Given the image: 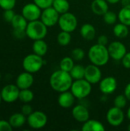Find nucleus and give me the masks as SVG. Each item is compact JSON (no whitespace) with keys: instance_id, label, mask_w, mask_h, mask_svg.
<instances>
[{"instance_id":"nucleus-21","label":"nucleus","mask_w":130,"mask_h":131,"mask_svg":"<svg viewBox=\"0 0 130 131\" xmlns=\"http://www.w3.org/2000/svg\"><path fill=\"white\" fill-rule=\"evenodd\" d=\"M81 130L83 131H104L105 127L99 121L89 119L86 122L83 123Z\"/></svg>"},{"instance_id":"nucleus-28","label":"nucleus","mask_w":130,"mask_h":131,"mask_svg":"<svg viewBox=\"0 0 130 131\" xmlns=\"http://www.w3.org/2000/svg\"><path fill=\"white\" fill-rule=\"evenodd\" d=\"M18 99L24 104L30 103L34 99V93L29 88L20 90Z\"/></svg>"},{"instance_id":"nucleus-36","label":"nucleus","mask_w":130,"mask_h":131,"mask_svg":"<svg viewBox=\"0 0 130 131\" xmlns=\"http://www.w3.org/2000/svg\"><path fill=\"white\" fill-rule=\"evenodd\" d=\"M15 15V13L14 12L13 9H7V10H4L3 12V18L6 22L11 23L12 19L14 18Z\"/></svg>"},{"instance_id":"nucleus-6","label":"nucleus","mask_w":130,"mask_h":131,"mask_svg":"<svg viewBox=\"0 0 130 131\" xmlns=\"http://www.w3.org/2000/svg\"><path fill=\"white\" fill-rule=\"evenodd\" d=\"M57 24L61 31H65L71 33L76 30L78 21L77 17L73 13L67 12L66 13L60 15Z\"/></svg>"},{"instance_id":"nucleus-48","label":"nucleus","mask_w":130,"mask_h":131,"mask_svg":"<svg viewBox=\"0 0 130 131\" xmlns=\"http://www.w3.org/2000/svg\"><path fill=\"white\" fill-rule=\"evenodd\" d=\"M129 45H130V41H129Z\"/></svg>"},{"instance_id":"nucleus-29","label":"nucleus","mask_w":130,"mask_h":131,"mask_svg":"<svg viewBox=\"0 0 130 131\" xmlns=\"http://www.w3.org/2000/svg\"><path fill=\"white\" fill-rule=\"evenodd\" d=\"M57 43L61 46H67L71 41V35L70 32L61 31L57 37Z\"/></svg>"},{"instance_id":"nucleus-16","label":"nucleus","mask_w":130,"mask_h":131,"mask_svg":"<svg viewBox=\"0 0 130 131\" xmlns=\"http://www.w3.org/2000/svg\"><path fill=\"white\" fill-rule=\"evenodd\" d=\"M76 97L70 91H67L60 93L57 97V103L60 107L64 109L70 108L75 103Z\"/></svg>"},{"instance_id":"nucleus-44","label":"nucleus","mask_w":130,"mask_h":131,"mask_svg":"<svg viewBox=\"0 0 130 131\" xmlns=\"http://www.w3.org/2000/svg\"><path fill=\"white\" fill-rule=\"evenodd\" d=\"M126 116H127V118L129 119L130 121V106L128 108V110H127V112H126Z\"/></svg>"},{"instance_id":"nucleus-3","label":"nucleus","mask_w":130,"mask_h":131,"mask_svg":"<svg viewBox=\"0 0 130 131\" xmlns=\"http://www.w3.org/2000/svg\"><path fill=\"white\" fill-rule=\"evenodd\" d=\"M25 32L26 36L33 41L44 39L48 34V27L39 19L31 21H28Z\"/></svg>"},{"instance_id":"nucleus-40","label":"nucleus","mask_w":130,"mask_h":131,"mask_svg":"<svg viewBox=\"0 0 130 131\" xmlns=\"http://www.w3.org/2000/svg\"><path fill=\"white\" fill-rule=\"evenodd\" d=\"M97 43L101 45H105L107 46L108 45V38L105 35H101L98 37L97 38Z\"/></svg>"},{"instance_id":"nucleus-1","label":"nucleus","mask_w":130,"mask_h":131,"mask_svg":"<svg viewBox=\"0 0 130 131\" xmlns=\"http://www.w3.org/2000/svg\"><path fill=\"white\" fill-rule=\"evenodd\" d=\"M74 79L69 72L61 69L54 71L50 76L49 83L51 88L56 92L61 93L69 91L72 85Z\"/></svg>"},{"instance_id":"nucleus-2","label":"nucleus","mask_w":130,"mask_h":131,"mask_svg":"<svg viewBox=\"0 0 130 131\" xmlns=\"http://www.w3.org/2000/svg\"><path fill=\"white\" fill-rule=\"evenodd\" d=\"M87 54L90 62L99 67L106 65L110 58L107 47L98 43L90 48Z\"/></svg>"},{"instance_id":"nucleus-15","label":"nucleus","mask_w":130,"mask_h":131,"mask_svg":"<svg viewBox=\"0 0 130 131\" xmlns=\"http://www.w3.org/2000/svg\"><path fill=\"white\" fill-rule=\"evenodd\" d=\"M72 116L75 121L79 123H84L90 119V113L87 107L82 104H77L72 108Z\"/></svg>"},{"instance_id":"nucleus-24","label":"nucleus","mask_w":130,"mask_h":131,"mask_svg":"<svg viewBox=\"0 0 130 131\" xmlns=\"http://www.w3.org/2000/svg\"><path fill=\"white\" fill-rule=\"evenodd\" d=\"M113 31L114 35L116 38H125L128 36V35L129 33V29L128 25H126L122 22H120L114 25Z\"/></svg>"},{"instance_id":"nucleus-45","label":"nucleus","mask_w":130,"mask_h":131,"mask_svg":"<svg viewBox=\"0 0 130 131\" xmlns=\"http://www.w3.org/2000/svg\"><path fill=\"white\" fill-rule=\"evenodd\" d=\"M2 101V95H1V91H0V104H1V102Z\"/></svg>"},{"instance_id":"nucleus-14","label":"nucleus","mask_w":130,"mask_h":131,"mask_svg":"<svg viewBox=\"0 0 130 131\" xmlns=\"http://www.w3.org/2000/svg\"><path fill=\"white\" fill-rule=\"evenodd\" d=\"M99 88L103 94H111L117 88V81L114 77L107 76L100 80L99 82Z\"/></svg>"},{"instance_id":"nucleus-46","label":"nucleus","mask_w":130,"mask_h":131,"mask_svg":"<svg viewBox=\"0 0 130 131\" xmlns=\"http://www.w3.org/2000/svg\"><path fill=\"white\" fill-rule=\"evenodd\" d=\"M127 130L129 131H130V124L128 125V127H127Z\"/></svg>"},{"instance_id":"nucleus-43","label":"nucleus","mask_w":130,"mask_h":131,"mask_svg":"<svg viewBox=\"0 0 130 131\" xmlns=\"http://www.w3.org/2000/svg\"><path fill=\"white\" fill-rule=\"evenodd\" d=\"M107 2L108 3L111 4V5H115V4H116V3L120 2V0H107Z\"/></svg>"},{"instance_id":"nucleus-30","label":"nucleus","mask_w":130,"mask_h":131,"mask_svg":"<svg viewBox=\"0 0 130 131\" xmlns=\"http://www.w3.org/2000/svg\"><path fill=\"white\" fill-rule=\"evenodd\" d=\"M60 69L70 72L74 66V60L71 57H64L60 61Z\"/></svg>"},{"instance_id":"nucleus-42","label":"nucleus","mask_w":130,"mask_h":131,"mask_svg":"<svg viewBox=\"0 0 130 131\" xmlns=\"http://www.w3.org/2000/svg\"><path fill=\"white\" fill-rule=\"evenodd\" d=\"M121 3V5L123 6H126V5H128L130 4V1L129 0H120V2Z\"/></svg>"},{"instance_id":"nucleus-47","label":"nucleus","mask_w":130,"mask_h":131,"mask_svg":"<svg viewBox=\"0 0 130 131\" xmlns=\"http://www.w3.org/2000/svg\"><path fill=\"white\" fill-rule=\"evenodd\" d=\"M1 78H2V75H1V73H0V81H1Z\"/></svg>"},{"instance_id":"nucleus-13","label":"nucleus","mask_w":130,"mask_h":131,"mask_svg":"<svg viewBox=\"0 0 130 131\" xmlns=\"http://www.w3.org/2000/svg\"><path fill=\"white\" fill-rule=\"evenodd\" d=\"M84 78L91 84H98L102 79V72L100 67L93 64H89L85 67Z\"/></svg>"},{"instance_id":"nucleus-37","label":"nucleus","mask_w":130,"mask_h":131,"mask_svg":"<svg viewBox=\"0 0 130 131\" xmlns=\"http://www.w3.org/2000/svg\"><path fill=\"white\" fill-rule=\"evenodd\" d=\"M13 127L10 124L9 121L0 120V131H12Z\"/></svg>"},{"instance_id":"nucleus-32","label":"nucleus","mask_w":130,"mask_h":131,"mask_svg":"<svg viewBox=\"0 0 130 131\" xmlns=\"http://www.w3.org/2000/svg\"><path fill=\"white\" fill-rule=\"evenodd\" d=\"M127 101H128V99L123 94L117 95L113 101V104L115 107L123 109L127 105Z\"/></svg>"},{"instance_id":"nucleus-41","label":"nucleus","mask_w":130,"mask_h":131,"mask_svg":"<svg viewBox=\"0 0 130 131\" xmlns=\"http://www.w3.org/2000/svg\"><path fill=\"white\" fill-rule=\"evenodd\" d=\"M124 94L126 97V98L128 99V101H130V83L127 84L126 86L125 87L124 89Z\"/></svg>"},{"instance_id":"nucleus-9","label":"nucleus","mask_w":130,"mask_h":131,"mask_svg":"<svg viewBox=\"0 0 130 131\" xmlns=\"http://www.w3.org/2000/svg\"><path fill=\"white\" fill-rule=\"evenodd\" d=\"M60 14L52 7L43 9L41 15V21L48 28L53 27L58 23Z\"/></svg>"},{"instance_id":"nucleus-25","label":"nucleus","mask_w":130,"mask_h":131,"mask_svg":"<svg viewBox=\"0 0 130 131\" xmlns=\"http://www.w3.org/2000/svg\"><path fill=\"white\" fill-rule=\"evenodd\" d=\"M52 7L60 14H64L69 12L70 3L67 0H54Z\"/></svg>"},{"instance_id":"nucleus-12","label":"nucleus","mask_w":130,"mask_h":131,"mask_svg":"<svg viewBox=\"0 0 130 131\" xmlns=\"http://www.w3.org/2000/svg\"><path fill=\"white\" fill-rule=\"evenodd\" d=\"M41 8H39L35 3H28L24 5L21 10V15L28 21L38 20L41 18Z\"/></svg>"},{"instance_id":"nucleus-34","label":"nucleus","mask_w":130,"mask_h":131,"mask_svg":"<svg viewBox=\"0 0 130 131\" xmlns=\"http://www.w3.org/2000/svg\"><path fill=\"white\" fill-rule=\"evenodd\" d=\"M16 5V0H0V7L3 10L13 9Z\"/></svg>"},{"instance_id":"nucleus-10","label":"nucleus","mask_w":130,"mask_h":131,"mask_svg":"<svg viewBox=\"0 0 130 131\" xmlns=\"http://www.w3.org/2000/svg\"><path fill=\"white\" fill-rule=\"evenodd\" d=\"M107 48L110 58L115 61H121L127 52L126 45L120 41H114L111 42L108 45Z\"/></svg>"},{"instance_id":"nucleus-11","label":"nucleus","mask_w":130,"mask_h":131,"mask_svg":"<svg viewBox=\"0 0 130 131\" xmlns=\"http://www.w3.org/2000/svg\"><path fill=\"white\" fill-rule=\"evenodd\" d=\"M20 89L16 84H8L5 85L1 91V95L2 101L5 103H14L19 97Z\"/></svg>"},{"instance_id":"nucleus-7","label":"nucleus","mask_w":130,"mask_h":131,"mask_svg":"<svg viewBox=\"0 0 130 131\" xmlns=\"http://www.w3.org/2000/svg\"><path fill=\"white\" fill-rule=\"evenodd\" d=\"M27 123L31 128L39 130L46 126L48 123V117L43 111H35L28 116Z\"/></svg>"},{"instance_id":"nucleus-8","label":"nucleus","mask_w":130,"mask_h":131,"mask_svg":"<svg viewBox=\"0 0 130 131\" xmlns=\"http://www.w3.org/2000/svg\"><path fill=\"white\" fill-rule=\"evenodd\" d=\"M124 119L125 114L123 111V109L115 106L110 108L107 113V121L112 127L120 126L123 123Z\"/></svg>"},{"instance_id":"nucleus-17","label":"nucleus","mask_w":130,"mask_h":131,"mask_svg":"<svg viewBox=\"0 0 130 131\" xmlns=\"http://www.w3.org/2000/svg\"><path fill=\"white\" fill-rule=\"evenodd\" d=\"M34 83V77L31 73L25 71L18 74L16 78V85L20 90L30 88Z\"/></svg>"},{"instance_id":"nucleus-5","label":"nucleus","mask_w":130,"mask_h":131,"mask_svg":"<svg viewBox=\"0 0 130 131\" xmlns=\"http://www.w3.org/2000/svg\"><path fill=\"white\" fill-rule=\"evenodd\" d=\"M44 64V61L41 56L34 53L28 54L22 61V67L25 71L31 74L38 72Z\"/></svg>"},{"instance_id":"nucleus-38","label":"nucleus","mask_w":130,"mask_h":131,"mask_svg":"<svg viewBox=\"0 0 130 131\" xmlns=\"http://www.w3.org/2000/svg\"><path fill=\"white\" fill-rule=\"evenodd\" d=\"M21 112L25 115L26 117H28V115H30L32 112H33V109H32V107L28 104H25L22 107H21Z\"/></svg>"},{"instance_id":"nucleus-26","label":"nucleus","mask_w":130,"mask_h":131,"mask_svg":"<svg viewBox=\"0 0 130 131\" xmlns=\"http://www.w3.org/2000/svg\"><path fill=\"white\" fill-rule=\"evenodd\" d=\"M118 19L120 22H122L129 27L130 26V4L123 8L120 10L118 13Z\"/></svg>"},{"instance_id":"nucleus-35","label":"nucleus","mask_w":130,"mask_h":131,"mask_svg":"<svg viewBox=\"0 0 130 131\" xmlns=\"http://www.w3.org/2000/svg\"><path fill=\"white\" fill-rule=\"evenodd\" d=\"M33 1L34 3H35L39 8H41L43 10L44 8L52 6L54 0H33Z\"/></svg>"},{"instance_id":"nucleus-39","label":"nucleus","mask_w":130,"mask_h":131,"mask_svg":"<svg viewBox=\"0 0 130 131\" xmlns=\"http://www.w3.org/2000/svg\"><path fill=\"white\" fill-rule=\"evenodd\" d=\"M122 64L123 65L124 68H130V51L129 52H126V54L123 56V58L121 60Z\"/></svg>"},{"instance_id":"nucleus-33","label":"nucleus","mask_w":130,"mask_h":131,"mask_svg":"<svg viewBox=\"0 0 130 131\" xmlns=\"http://www.w3.org/2000/svg\"><path fill=\"white\" fill-rule=\"evenodd\" d=\"M85 55H86L85 51L80 48H76L73 49L71 51V58L77 61H82L85 58Z\"/></svg>"},{"instance_id":"nucleus-27","label":"nucleus","mask_w":130,"mask_h":131,"mask_svg":"<svg viewBox=\"0 0 130 131\" xmlns=\"http://www.w3.org/2000/svg\"><path fill=\"white\" fill-rule=\"evenodd\" d=\"M69 73L74 80L83 79L85 75V67L81 64H74Z\"/></svg>"},{"instance_id":"nucleus-4","label":"nucleus","mask_w":130,"mask_h":131,"mask_svg":"<svg viewBox=\"0 0 130 131\" xmlns=\"http://www.w3.org/2000/svg\"><path fill=\"white\" fill-rule=\"evenodd\" d=\"M70 91L76 99L84 100L90 94L92 91V84L85 78L74 80Z\"/></svg>"},{"instance_id":"nucleus-49","label":"nucleus","mask_w":130,"mask_h":131,"mask_svg":"<svg viewBox=\"0 0 130 131\" xmlns=\"http://www.w3.org/2000/svg\"><path fill=\"white\" fill-rule=\"evenodd\" d=\"M129 1H130V0H129Z\"/></svg>"},{"instance_id":"nucleus-23","label":"nucleus","mask_w":130,"mask_h":131,"mask_svg":"<svg viewBox=\"0 0 130 131\" xmlns=\"http://www.w3.org/2000/svg\"><path fill=\"white\" fill-rule=\"evenodd\" d=\"M32 50L33 52L39 56H44L48 50V44L43 39H38L34 41L32 45Z\"/></svg>"},{"instance_id":"nucleus-22","label":"nucleus","mask_w":130,"mask_h":131,"mask_svg":"<svg viewBox=\"0 0 130 131\" xmlns=\"http://www.w3.org/2000/svg\"><path fill=\"white\" fill-rule=\"evenodd\" d=\"M8 121L13 128L21 127L27 121L26 116L21 113H15L11 114L8 119Z\"/></svg>"},{"instance_id":"nucleus-19","label":"nucleus","mask_w":130,"mask_h":131,"mask_svg":"<svg viewBox=\"0 0 130 131\" xmlns=\"http://www.w3.org/2000/svg\"><path fill=\"white\" fill-rule=\"evenodd\" d=\"M28 23V21L22 15L19 14H15L14 18L11 22L13 31H25Z\"/></svg>"},{"instance_id":"nucleus-18","label":"nucleus","mask_w":130,"mask_h":131,"mask_svg":"<svg viewBox=\"0 0 130 131\" xmlns=\"http://www.w3.org/2000/svg\"><path fill=\"white\" fill-rule=\"evenodd\" d=\"M90 8L95 15L103 16L109 10V5L107 0H93L91 2Z\"/></svg>"},{"instance_id":"nucleus-20","label":"nucleus","mask_w":130,"mask_h":131,"mask_svg":"<svg viewBox=\"0 0 130 131\" xmlns=\"http://www.w3.org/2000/svg\"><path fill=\"white\" fill-rule=\"evenodd\" d=\"M80 33L84 39L87 41H92L96 36V29L92 24L85 23L81 26Z\"/></svg>"},{"instance_id":"nucleus-31","label":"nucleus","mask_w":130,"mask_h":131,"mask_svg":"<svg viewBox=\"0 0 130 131\" xmlns=\"http://www.w3.org/2000/svg\"><path fill=\"white\" fill-rule=\"evenodd\" d=\"M103 21L107 25H113L116 24L117 19H118V15H116V12L112 11H107L103 15Z\"/></svg>"}]
</instances>
